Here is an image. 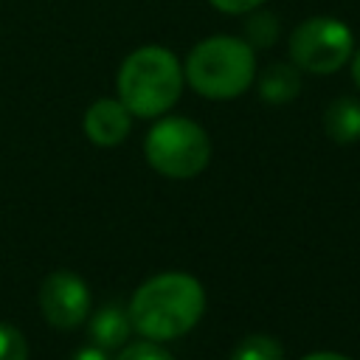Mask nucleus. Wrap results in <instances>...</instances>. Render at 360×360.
Listing matches in <instances>:
<instances>
[{"label": "nucleus", "instance_id": "1", "mask_svg": "<svg viewBox=\"0 0 360 360\" xmlns=\"http://www.w3.org/2000/svg\"><path fill=\"white\" fill-rule=\"evenodd\" d=\"M127 312L138 335L149 340H174L202 318L205 292L188 273H158L132 292Z\"/></svg>", "mask_w": 360, "mask_h": 360}, {"label": "nucleus", "instance_id": "2", "mask_svg": "<svg viewBox=\"0 0 360 360\" xmlns=\"http://www.w3.org/2000/svg\"><path fill=\"white\" fill-rule=\"evenodd\" d=\"M183 65L163 45L135 48L118 68V101L138 118H158L174 107L183 93Z\"/></svg>", "mask_w": 360, "mask_h": 360}, {"label": "nucleus", "instance_id": "3", "mask_svg": "<svg viewBox=\"0 0 360 360\" xmlns=\"http://www.w3.org/2000/svg\"><path fill=\"white\" fill-rule=\"evenodd\" d=\"M183 76L205 98H236L256 79V48L242 37L217 34L200 39L183 65Z\"/></svg>", "mask_w": 360, "mask_h": 360}, {"label": "nucleus", "instance_id": "4", "mask_svg": "<svg viewBox=\"0 0 360 360\" xmlns=\"http://www.w3.org/2000/svg\"><path fill=\"white\" fill-rule=\"evenodd\" d=\"M143 155L155 172L172 180H188L200 174L211 160L208 132L183 115L160 118L143 141Z\"/></svg>", "mask_w": 360, "mask_h": 360}, {"label": "nucleus", "instance_id": "5", "mask_svg": "<svg viewBox=\"0 0 360 360\" xmlns=\"http://www.w3.org/2000/svg\"><path fill=\"white\" fill-rule=\"evenodd\" d=\"M290 62L307 73H335L354 53L352 28L338 17H309L298 22L287 42Z\"/></svg>", "mask_w": 360, "mask_h": 360}, {"label": "nucleus", "instance_id": "6", "mask_svg": "<svg viewBox=\"0 0 360 360\" xmlns=\"http://www.w3.org/2000/svg\"><path fill=\"white\" fill-rule=\"evenodd\" d=\"M39 307L51 326L73 329L84 321L90 309V290L76 273L53 270L39 287Z\"/></svg>", "mask_w": 360, "mask_h": 360}, {"label": "nucleus", "instance_id": "7", "mask_svg": "<svg viewBox=\"0 0 360 360\" xmlns=\"http://www.w3.org/2000/svg\"><path fill=\"white\" fill-rule=\"evenodd\" d=\"M132 127V112L118 98H98L84 112V135L96 146H118Z\"/></svg>", "mask_w": 360, "mask_h": 360}, {"label": "nucleus", "instance_id": "8", "mask_svg": "<svg viewBox=\"0 0 360 360\" xmlns=\"http://www.w3.org/2000/svg\"><path fill=\"white\" fill-rule=\"evenodd\" d=\"M323 129L335 143H354L360 138V101L340 96L323 112Z\"/></svg>", "mask_w": 360, "mask_h": 360}, {"label": "nucleus", "instance_id": "9", "mask_svg": "<svg viewBox=\"0 0 360 360\" xmlns=\"http://www.w3.org/2000/svg\"><path fill=\"white\" fill-rule=\"evenodd\" d=\"M301 90V70L290 62H276L259 76V96L267 104H287Z\"/></svg>", "mask_w": 360, "mask_h": 360}, {"label": "nucleus", "instance_id": "10", "mask_svg": "<svg viewBox=\"0 0 360 360\" xmlns=\"http://www.w3.org/2000/svg\"><path fill=\"white\" fill-rule=\"evenodd\" d=\"M129 312H124L121 307H101L93 321H90V338L101 346V349H112L121 346L129 338Z\"/></svg>", "mask_w": 360, "mask_h": 360}, {"label": "nucleus", "instance_id": "11", "mask_svg": "<svg viewBox=\"0 0 360 360\" xmlns=\"http://www.w3.org/2000/svg\"><path fill=\"white\" fill-rule=\"evenodd\" d=\"M231 360H284V349L270 335H248L236 343Z\"/></svg>", "mask_w": 360, "mask_h": 360}, {"label": "nucleus", "instance_id": "12", "mask_svg": "<svg viewBox=\"0 0 360 360\" xmlns=\"http://www.w3.org/2000/svg\"><path fill=\"white\" fill-rule=\"evenodd\" d=\"M250 17H248V22H245V39L253 45V48H267V45H273L276 42V37H278V20H276V14H270V11H262V6L259 8H253V11H248Z\"/></svg>", "mask_w": 360, "mask_h": 360}, {"label": "nucleus", "instance_id": "13", "mask_svg": "<svg viewBox=\"0 0 360 360\" xmlns=\"http://www.w3.org/2000/svg\"><path fill=\"white\" fill-rule=\"evenodd\" d=\"M0 360H28V343L11 323H0Z\"/></svg>", "mask_w": 360, "mask_h": 360}, {"label": "nucleus", "instance_id": "14", "mask_svg": "<svg viewBox=\"0 0 360 360\" xmlns=\"http://www.w3.org/2000/svg\"><path fill=\"white\" fill-rule=\"evenodd\" d=\"M115 360H174L166 349L158 346V340H138V343H129L124 346V352L115 357Z\"/></svg>", "mask_w": 360, "mask_h": 360}, {"label": "nucleus", "instance_id": "15", "mask_svg": "<svg viewBox=\"0 0 360 360\" xmlns=\"http://www.w3.org/2000/svg\"><path fill=\"white\" fill-rule=\"evenodd\" d=\"M208 3L222 14H248L259 6H264V0H208Z\"/></svg>", "mask_w": 360, "mask_h": 360}, {"label": "nucleus", "instance_id": "16", "mask_svg": "<svg viewBox=\"0 0 360 360\" xmlns=\"http://www.w3.org/2000/svg\"><path fill=\"white\" fill-rule=\"evenodd\" d=\"M73 360H110V357L104 354L101 346H84V349H79V352L73 354Z\"/></svg>", "mask_w": 360, "mask_h": 360}, {"label": "nucleus", "instance_id": "17", "mask_svg": "<svg viewBox=\"0 0 360 360\" xmlns=\"http://www.w3.org/2000/svg\"><path fill=\"white\" fill-rule=\"evenodd\" d=\"M301 360H352V357L338 354V352H312V354H307V357H301Z\"/></svg>", "mask_w": 360, "mask_h": 360}, {"label": "nucleus", "instance_id": "18", "mask_svg": "<svg viewBox=\"0 0 360 360\" xmlns=\"http://www.w3.org/2000/svg\"><path fill=\"white\" fill-rule=\"evenodd\" d=\"M352 79H354V84L360 87V51L352 53Z\"/></svg>", "mask_w": 360, "mask_h": 360}]
</instances>
